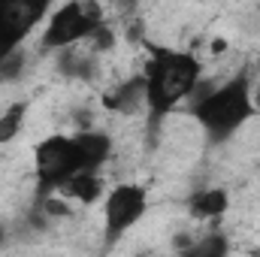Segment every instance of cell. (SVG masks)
I'll return each instance as SVG.
<instances>
[{
    "label": "cell",
    "mask_w": 260,
    "mask_h": 257,
    "mask_svg": "<svg viewBox=\"0 0 260 257\" xmlns=\"http://www.w3.org/2000/svg\"><path fill=\"white\" fill-rule=\"evenodd\" d=\"M6 242H9V233H6V227L0 224V245H6Z\"/></svg>",
    "instance_id": "7c38bea8"
},
{
    "label": "cell",
    "mask_w": 260,
    "mask_h": 257,
    "mask_svg": "<svg viewBox=\"0 0 260 257\" xmlns=\"http://www.w3.org/2000/svg\"><path fill=\"white\" fill-rule=\"evenodd\" d=\"M142 97L148 130H157L176 106L188 103L200 88L203 64L194 52L173 46H148V58L142 64Z\"/></svg>",
    "instance_id": "7a4b0ae2"
},
{
    "label": "cell",
    "mask_w": 260,
    "mask_h": 257,
    "mask_svg": "<svg viewBox=\"0 0 260 257\" xmlns=\"http://www.w3.org/2000/svg\"><path fill=\"white\" fill-rule=\"evenodd\" d=\"M58 55V73L70 79V82H82V85H88V82H94L97 79V73H100V49H94V43L91 40H82V43H76V46H67L61 52H55Z\"/></svg>",
    "instance_id": "52a82bcc"
},
{
    "label": "cell",
    "mask_w": 260,
    "mask_h": 257,
    "mask_svg": "<svg viewBox=\"0 0 260 257\" xmlns=\"http://www.w3.org/2000/svg\"><path fill=\"white\" fill-rule=\"evenodd\" d=\"M58 194H64V197L76 200V203H82V206H94V203L103 200V194H106V182H103L100 173H79V176H73Z\"/></svg>",
    "instance_id": "9c48e42d"
},
{
    "label": "cell",
    "mask_w": 260,
    "mask_h": 257,
    "mask_svg": "<svg viewBox=\"0 0 260 257\" xmlns=\"http://www.w3.org/2000/svg\"><path fill=\"white\" fill-rule=\"evenodd\" d=\"M227 251H230V239L221 230L203 233V239H197V242H191L185 248V254H191V257H224Z\"/></svg>",
    "instance_id": "8fae6325"
},
{
    "label": "cell",
    "mask_w": 260,
    "mask_h": 257,
    "mask_svg": "<svg viewBox=\"0 0 260 257\" xmlns=\"http://www.w3.org/2000/svg\"><path fill=\"white\" fill-rule=\"evenodd\" d=\"M100 203H103V233H106V242L112 245L145 218L148 191L136 182H121L103 194Z\"/></svg>",
    "instance_id": "8992f818"
},
{
    "label": "cell",
    "mask_w": 260,
    "mask_h": 257,
    "mask_svg": "<svg viewBox=\"0 0 260 257\" xmlns=\"http://www.w3.org/2000/svg\"><path fill=\"white\" fill-rule=\"evenodd\" d=\"M24 118H27V103L18 100V103H9L3 112H0V145L12 142L21 127H24Z\"/></svg>",
    "instance_id": "30bf717a"
},
{
    "label": "cell",
    "mask_w": 260,
    "mask_h": 257,
    "mask_svg": "<svg viewBox=\"0 0 260 257\" xmlns=\"http://www.w3.org/2000/svg\"><path fill=\"white\" fill-rule=\"evenodd\" d=\"M106 24V15L97 0H64L55 6L43 24L40 49L43 52H61L67 46H76L82 40H91Z\"/></svg>",
    "instance_id": "277c9868"
},
{
    "label": "cell",
    "mask_w": 260,
    "mask_h": 257,
    "mask_svg": "<svg viewBox=\"0 0 260 257\" xmlns=\"http://www.w3.org/2000/svg\"><path fill=\"white\" fill-rule=\"evenodd\" d=\"M112 157V136L106 130L52 133L34 148L37 197L58 194L79 173H100Z\"/></svg>",
    "instance_id": "6da1fadb"
},
{
    "label": "cell",
    "mask_w": 260,
    "mask_h": 257,
    "mask_svg": "<svg viewBox=\"0 0 260 257\" xmlns=\"http://www.w3.org/2000/svg\"><path fill=\"white\" fill-rule=\"evenodd\" d=\"M230 209V194L227 188L215 185V188H200L188 197V212L197 221H218L224 212Z\"/></svg>",
    "instance_id": "ba28073f"
},
{
    "label": "cell",
    "mask_w": 260,
    "mask_h": 257,
    "mask_svg": "<svg viewBox=\"0 0 260 257\" xmlns=\"http://www.w3.org/2000/svg\"><path fill=\"white\" fill-rule=\"evenodd\" d=\"M188 103H191V118L209 136L212 145H221V142L233 139L257 112L254 88H251L248 73H236V76H230L227 82H221L209 91L197 88V94Z\"/></svg>",
    "instance_id": "3957f363"
},
{
    "label": "cell",
    "mask_w": 260,
    "mask_h": 257,
    "mask_svg": "<svg viewBox=\"0 0 260 257\" xmlns=\"http://www.w3.org/2000/svg\"><path fill=\"white\" fill-rule=\"evenodd\" d=\"M55 9V0H0V61L24 49Z\"/></svg>",
    "instance_id": "5b68a950"
}]
</instances>
